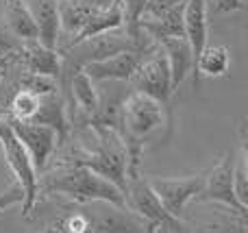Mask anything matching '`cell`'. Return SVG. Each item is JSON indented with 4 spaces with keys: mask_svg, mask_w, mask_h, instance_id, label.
Instances as JSON below:
<instances>
[{
    "mask_svg": "<svg viewBox=\"0 0 248 233\" xmlns=\"http://www.w3.org/2000/svg\"><path fill=\"white\" fill-rule=\"evenodd\" d=\"M183 11H185V0L174 4L168 11L159 13V16H144L140 20V29L157 46L161 42H166V39L183 37Z\"/></svg>",
    "mask_w": 248,
    "mask_h": 233,
    "instance_id": "5bb4252c",
    "label": "cell"
},
{
    "mask_svg": "<svg viewBox=\"0 0 248 233\" xmlns=\"http://www.w3.org/2000/svg\"><path fill=\"white\" fill-rule=\"evenodd\" d=\"M0 116L4 118L9 129H11L13 135L17 138V142L24 146V151H26V155H29L31 164H33L35 172H44V170L48 168V161H50L52 153L59 148L57 133L44 124L16 120V118L7 116V113H0Z\"/></svg>",
    "mask_w": 248,
    "mask_h": 233,
    "instance_id": "9c48e42d",
    "label": "cell"
},
{
    "mask_svg": "<svg viewBox=\"0 0 248 233\" xmlns=\"http://www.w3.org/2000/svg\"><path fill=\"white\" fill-rule=\"evenodd\" d=\"M22 50V42L17 37H13L4 26H0V59H9L13 63H17V57Z\"/></svg>",
    "mask_w": 248,
    "mask_h": 233,
    "instance_id": "603a6c76",
    "label": "cell"
},
{
    "mask_svg": "<svg viewBox=\"0 0 248 233\" xmlns=\"http://www.w3.org/2000/svg\"><path fill=\"white\" fill-rule=\"evenodd\" d=\"M22 65L24 72L42 74V77H50L55 81H59L61 74V57L57 55V50L42 46L37 39L33 42H22V50L17 57V63Z\"/></svg>",
    "mask_w": 248,
    "mask_h": 233,
    "instance_id": "4fadbf2b",
    "label": "cell"
},
{
    "mask_svg": "<svg viewBox=\"0 0 248 233\" xmlns=\"http://www.w3.org/2000/svg\"><path fill=\"white\" fill-rule=\"evenodd\" d=\"M13 90H24V92H31V94L42 98V96L57 94V92H59V83L50 77H42V74H33V72H22L20 77H17Z\"/></svg>",
    "mask_w": 248,
    "mask_h": 233,
    "instance_id": "44dd1931",
    "label": "cell"
},
{
    "mask_svg": "<svg viewBox=\"0 0 248 233\" xmlns=\"http://www.w3.org/2000/svg\"><path fill=\"white\" fill-rule=\"evenodd\" d=\"M0 151L4 153V161H7L9 170L16 177V183L24 192V201H22V216L29 218L31 212L35 209L39 201L37 194V172H35L33 164H31L29 155H26L24 146L17 142V138L13 135V131L9 129V124L4 122V118L0 116Z\"/></svg>",
    "mask_w": 248,
    "mask_h": 233,
    "instance_id": "277c9868",
    "label": "cell"
},
{
    "mask_svg": "<svg viewBox=\"0 0 248 233\" xmlns=\"http://www.w3.org/2000/svg\"><path fill=\"white\" fill-rule=\"evenodd\" d=\"M161 129H168V133L172 131L170 109L140 92H128L120 111V138L128 155L126 179L141 174L140 166L141 155H144V144L150 142L157 133H161Z\"/></svg>",
    "mask_w": 248,
    "mask_h": 233,
    "instance_id": "6da1fadb",
    "label": "cell"
},
{
    "mask_svg": "<svg viewBox=\"0 0 248 233\" xmlns=\"http://www.w3.org/2000/svg\"><path fill=\"white\" fill-rule=\"evenodd\" d=\"M207 0H185V11H183V37L187 39L189 48H192L194 61L207 46Z\"/></svg>",
    "mask_w": 248,
    "mask_h": 233,
    "instance_id": "2e32d148",
    "label": "cell"
},
{
    "mask_svg": "<svg viewBox=\"0 0 248 233\" xmlns=\"http://www.w3.org/2000/svg\"><path fill=\"white\" fill-rule=\"evenodd\" d=\"M128 83H131L133 92H140V94L161 103L166 109H170V96L174 94V90H172L170 68H168V61L159 46H155L144 57V61L140 63V68L135 70Z\"/></svg>",
    "mask_w": 248,
    "mask_h": 233,
    "instance_id": "8992f818",
    "label": "cell"
},
{
    "mask_svg": "<svg viewBox=\"0 0 248 233\" xmlns=\"http://www.w3.org/2000/svg\"><path fill=\"white\" fill-rule=\"evenodd\" d=\"M150 190L157 194V199L161 201L163 209L170 214L172 218L181 220L185 216V207L194 201V196L202 190L205 186V172L189 174V177H150L148 179Z\"/></svg>",
    "mask_w": 248,
    "mask_h": 233,
    "instance_id": "30bf717a",
    "label": "cell"
},
{
    "mask_svg": "<svg viewBox=\"0 0 248 233\" xmlns=\"http://www.w3.org/2000/svg\"><path fill=\"white\" fill-rule=\"evenodd\" d=\"M22 201H24L22 187L17 186V183H11L4 192H0V216H2L9 207H13V205H22Z\"/></svg>",
    "mask_w": 248,
    "mask_h": 233,
    "instance_id": "cb8c5ba5",
    "label": "cell"
},
{
    "mask_svg": "<svg viewBox=\"0 0 248 233\" xmlns=\"http://www.w3.org/2000/svg\"><path fill=\"white\" fill-rule=\"evenodd\" d=\"M37 29V42L42 46L57 50L59 46V11L57 0H26Z\"/></svg>",
    "mask_w": 248,
    "mask_h": 233,
    "instance_id": "9a60e30c",
    "label": "cell"
},
{
    "mask_svg": "<svg viewBox=\"0 0 248 233\" xmlns=\"http://www.w3.org/2000/svg\"><path fill=\"white\" fill-rule=\"evenodd\" d=\"M94 140L92 146L81 144L74 146L59 164H74L92 170L94 174L107 179L109 183L118 187L124 194L126 187V170H128V155L120 133L105 126H87Z\"/></svg>",
    "mask_w": 248,
    "mask_h": 233,
    "instance_id": "3957f363",
    "label": "cell"
},
{
    "mask_svg": "<svg viewBox=\"0 0 248 233\" xmlns=\"http://www.w3.org/2000/svg\"><path fill=\"white\" fill-rule=\"evenodd\" d=\"M4 77H7V70H2V68H0V83L4 81Z\"/></svg>",
    "mask_w": 248,
    "mask_h": 233,
    "instance_id": "f546056e",
    "label": "cell"
},
{
    "mask_svg": "<svg viewBox=\"0 0 248 233\" xmlns=\"http://www.w3.org/2000/svg\"><path fill=\"white\" fill-rule=\"evenodd\" d=\"M155 233H187V229H185V231H170V229H157Z\"/></svg>",
    "mask_w": 248,
    "mask_h": 233,
    "instance_id": "f1b7e54d",
    "label": "cell"
},
{
    "mask_svg": "<svg viewBox=\"0 0 248 233\" xmlns=\"http://www.w3.org/2000/svg\"><path fill=\"white\" fill-rule=\"evenodd\" d=\"M0 2H4V0H0Z\"/></svg>",
    "mask_w": 248,
    "mask_h": 233,
    "instance_id": "1f68e13d",
    "label": "cell"
},
{
    "mask_svg": "<svg viewBox=\"0 0 248 233\" xmlns=\"http://www.w3.org/2000/svg\"><path fill=\"white\" fill-rule=\"evenodd\" d=\"M111 2H118V4H120V0H111Z\"/></svg>",
    "mask_w": 248,
    "mask_h": 233,
    "instance_id": "4dcf8cb0",
    "label": "cell"
},
{
    "mask_svg": "<svg viewBox=\"0 0 248 233\" xmlns=\"http://www.w3.org/2000/svg\"><path fill=\"white\" fill-rule=\"evenodd\" d=\"M148 52L124 50V52H118V55H113V57H107V59H103V61H96V63L85 65V68H83V72L90 77V81L128 83Z\"/></svg>",
    "mask_w": 248,
    "mask_h": 233,
    "instance_id": "7c38bea8",
    "label": "cell"
},
{
    "mask_svg": "<svg viewBox=\"0 0 248 233\" xmlns=\"http://www.w3.org/2000/svg\"><path fill=\"white\" fill-rule=\"evenodd\" d=\"M233 168H235V151L224 153V157L209 170L205 172V186L202 190L194 196V205L202 203H216L224 205L229 209H235L240 214H248V207L237 201L235 190H233Z\"/></svg>",
    "mask_w": 248,
    "mask_h": 233,
    "instance_id": "ba28073f",
    "label": "cell"
},
{
    "mask_svg": "<svg viewBox=\"0 0 248 233\" xmlns=\"http://www.w3.org/2000/svg\"><path fill=\"white\" fill-rule=\"evenodd\" d=\"M70 2H78V4H87V7H94V9H103V7H109L111 0H70Z\"/></svg>",
    "mask_w": 248,
    "mask_h": 233,
    "instance_id": "484cf974",
    "label": "cell"
},
{
    "mask_svg": "<svg viewBox=\"0 0 248 233\" xmlns=\"http://www.w3.org/2000/svg\"><path fill=\"white\" fill-rule=\"evenodd\" d=\"M122 26V9L118 2H111L109 7H103V9H96L92 13V17L87 20L85 29L78 33V37L74 39L72 44H78L83 39H90V37H96L100 33H107V31H113V29H120ZM70 44V46H72Z\"/></svg>",
    "mask_w": 248,
    "mask_h": 233,
    "instance_id": "ffe728a7",
    "label": "cell"
},
{
    "mask_svg": "<svg viewBox=\"0 0 248 233\" xmlns=\"http://www.w3.org/2000/svg\"><path fill=\"white\" fill-rule=\"evenodd\" d=\"M163 57L170 68V78H172V90H179V85L194 72V55L185 37H172L159 44Z\"/></svg>",
    "mask_w": 248,
    "mask_h": 233,
    "instance_id": "e0dca14e",
    "label": "cell"
},
{
    "mask_svg": "<svg viewBox=\"0 0 248 233\" xmlns=\"http://www.w3.org/2000/svg\"><path fill=\"white\" fill-rule=\"evenodd\" d=\"M4 29L17 37L20 42H33L37 39L33 16L29 11L26 0H4Z\"/></svg>",
    "mask_w": 248,
    "mask_h": 233,
    "instance_id": "ac0fdd59",
    "label": "cell"
},
{
    "mask_svg": "<svg viewBox=\"0 0 248 233\" xmlns=\"http://www.w3.org/2000/svg\"><path fill=\"white\" fill-rule=\"evenodd\" d=\"M11 65H16V63H13V61H9V59H0V68H2V70H9Z\"/></svg>",
    "mask_w": 248,
    "mask_h": 233,
    "instance_id": "83f0119b",
    "label": "cell"
},
{
    "mask_svg": "<svg viewBox=\"0 0 248 233\" xmlns=\"http://www.w3.org/2000/svg\"><path fill=\"white\" fill-rule=\"evenodd\" d=\"M209 7L214 13H231L244 9V2L242 0H207V9Z\"/></svg>",
    "mask_w": 248,
    "mask_h": 233,
    "instance_id": "d4e9b609",
    "label": "cell"
},
{
    "mask_svg": "<svg viewBox=\"0 0 248 233\" xmlns=\"http://www.w3.org/2000/svg\"><path fill=\"white\" fill-rule=\"evenodd\" d=\"M78 207L90 220V233H155L148 222L141 220L128 207L105 201H94Z\"/></svg>",
    "mask_w": 248,
    "mask_h": 233,
    "instance_id": "52a82bcc",
    "label": "cell"
},
{
    "mask_svg": "<svg viewBox=\"0 0 248 233\" xmlns=\"http://www.w3.org/2000/svg\"><path fill=\"white\" fill-rule=\"evenodd\" d=\"M124 205L131 209L133 214L146 220L155 231L157 229H170V231H185V222L172 218L170 214L163 209L161 201L157 199L148 186V179L144 174L126 179V187H124Z\"/></svg>",
    "mask_w": 248,
    "mask_h": 233,
    "instance_id": "5b68a950",
    "label": "cell"
},
{
    "mask_svg": "<svg viewBox=\"0 0 248 233\" xmlns=\"http://www.w3.org/2000/svg\"><path fill=\"white\" fill-rule=\"evenodd\" d=\"M61 225L63 233H90V220L87 216L81 212V207H72V212L65 214V216H59L57 218Z\"/></svg>",
    "mask_w": 248,
    "mask_h": 233,
    "instance_id": "7402d4cb",
    "label": "cell"
},
{
    "mask_svg": "<svg viewBox=\"0 0 248 233\" xmlns=\"http://www.w3.org/2000/svg\"><path fill=\"white\" fill-rule=\"evenodd\" d=\"M231 63V52L227 46H205L194 61V83L198 85L201 77H222Z\"/></svg>",
    "mask_w": 248,
    "mask_h": 233,
    "instance_id": "d6986e66",
    "label": "cell"
},
{
    "mask_svg": "<svg viewBox=\"0 0 248 233\" xmlns=\"http://www.w3.org/2000/svg\"><path fill=\"white\" fill-rule=\"evenodd\" d=\"M202 205H209V207L194 214L192 218H181L187 233H248V214H240L216 203Z\"/></svg>",
    "mask_w": 248,
    "mask_h": 233,
    "instance_id": "8fae6325",
    "label": "cell"
},
{
    "mask_svg": "<svg viewBox=\"0 0 248 233\" xmlns=\"http://www.w3.org/2000/svg\"><path fill=\"white\" fill-rule=\"evenodd\" d=\"M37 194L39 196H65L74 205H85L94 201H105L126 207L124 194L107 179L94 174L92 170L74 164H57L52 170L37 177Z\"/></svg>",
    "mask_w": 248,
    "mask_h": 233,
    "instance_id": "7a4b0ae2",
    "label": "cell"
},
{
    "mask_svg": "<svg viewBox=\"0 0 248 233\" xmlns=\"http://www.w3.org/2000/svg\"><path fill=\"white\" fill-rule=\"evenodd\" d=\"M37 233H63V229H61L59 220H52V222H48L46 227H42Z\"/></svg>",
    "mask_w": 248,
    "mask_h": 233,
    "instance_id": "4316f807",
    "label": "cell"
}]
</instances>
